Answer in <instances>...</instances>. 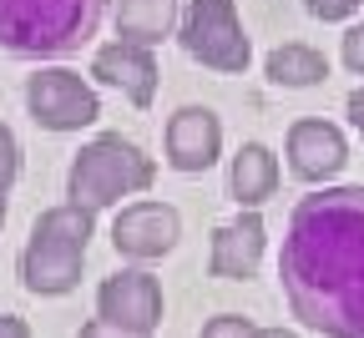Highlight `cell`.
<instances>
[{
    "label": "cell",
    "mask_w": 364,
    "mask_h": 338,
    "mask_svg": "<svg viewBox=\"0 0 364 338\" xmlns=\"http://www.w3.org/2000/svg\"><path fill=\"white\" fill-rule=\"evenodd\" d=\"M279 278L299 323L364 338V187H324L289 212Z\"/></svg>",
    "instance_id": "obj_1"
},
{
    "label": "cell",
    "mask_w": 364,
    "mask_h": 338,
    "mask_svg": "<svg viewBox=\"0 0 364 338\" xmlns=\"http://www.w3.org/2000/svg\"><path fill=\"white\" fill-rule=\"evenodd\" d=\"M107 0H0V51L21 61L71 56L97 36Z\"/></svg>",
    "instance_id": "obj_2"
},
{
    "label": "cell",
    "mask_w": 364,
    "mask_h": 338,
    "mask_svg": "<svg viewBox=\"0 0 364 338\" xmlns=\"http://www.w3.org/2000/svg\"><path fill=\"white\" fill-rule=\"evenodd\" d=\"M91 217L97 212L61 202V207H46L31 222V237L21 248V283L36 298L76 293L81 263H86V248H91Z\"/></svg>",
    "instance_id": "obj_3"
},
{
    "label": "cell",
    "mask_w": 364,
    "mask_h": 338,
    "mask_svg": "<svg viewBox=\"0 0 364 338\" xmlns=\"http://www.w3.org/2000/svg\"><path fill=\"white\" fill-rule=\"evenodd\" d=\"M152 177H157V162L136 147V141H127L122 131H102L71 157L66 197H71V207L102 212V207L132 197V192H147Z\"/></svg>",
    "instance_id": "obj_4"
},
{
    "label": "cell",
    "mask_w": 364,
    "mask_h": 338,
    "mask_svg": "<svg viewBox=\"0 0 364 338\" xmlns=\"http://www.w3.org/2000/svg\"><path fill=\"white\" fill-rule=\"evenodd\" d=\"M177 40L198 66L223 71V76H238L248 66V56H253L233 0H188V6H182V21H177Z\"/></svg>",
    "instance_id": "obj_5"
},
{
    "label": "cell",
    "mask_w": 364,
    "mask_h": 338,
    "mask_svg": "<svg viewBox=\"0 0 364 338\" xmlns=\"http://www.w3.org/2000/svg\"><path fill=\"white\" fill-rule=\"evenodd\" d=\"M26 111L46 131H81L102 116V96L81 71L41 66L36 76H26Z\"/></svg>",
    "instance_id": "obj_6"
},
{
    "label": "cell",
    "mask_w": 364,
    "mask_h": 338,
    "mask_svg": "<svg viewBox=\"0 0 364 338\" xmlns=\"http://www.w3.org/2000/svg\"><path fill=\"white\" fill-rule=\"evenodd\" d=\"M97 318L132 328V333H152L162 323V283L147 268H122L97 288Z\"/></svg>",
    "instance_id": "obj_7"
},
{
    "label": "cell",
    "mask_w": 364,
    "mask_h": 338,
    "mask_svg": "<svg viewBox=\"0 0 364 338\" xmlns=\"http://www.w3.org/2000/svg\"><path fill=\"white\" fill-rule=\"evenodd\" d=\"M177 237H182V217L167 202H132L112 222V248L132 263H152V258L172 253Z\"/></svg>",
    "instance_id": "obj_8"
},
{
    "label": "cell",
    "mask_w": 364,
    "mask_h": 338,
    "mask_svg": "<svg viewBox=\"0 0 364 338\" xmlns=\"http://www.w3.org/2000/svg\"><path fill=\"white\" fill-rule=\"evenodd\" d=\"M167 167L172 172H208L223 152V121L208 107H177L167 116Z\"/></svg>",
    "instance_id": "obj_9"
},
{
    "label": "cell",
    "mask_w": 364,
    "mask_h": 338,
    "mask_svg": "<svg viewBox=\"0 0 364 338\" xmlns=\"http://www.w3.org/2000/svg\"><path fill=\"white\" fill-rule=\"evenodd\" d=\"M349 162V141L334 121H294L289 126V172L299 182H329Z\"/></svg>",
    "instance_id": "obj_10"
},
{
    "label": "cell",
    "mask_w": 364,
    "mask_h": 338,
    "mask_svg": "<svg viewBox=\"0 0 364 338\" xmlns=\"http://www.w3.org/2000/svg\"><path fill=\"white\" fill-rule=\"evenodd\" d=\"M91 76H97L102 86H117L132 107H152V96H157V56L147 51V45H132V40H112L102 45L97 56H91Z\"/></svg>",
    "instance_id": "obj_11"
},
{
    "label": "cell",
    "mask_w": 364,
    "mask_h": 338,
    "mask_svg": "<svg viewBox=\"0 0 364 338\" xmlns=\"http://www.w3.org/2000/svg\"><path fill=\"white\" fill-rule=\"evenodd\" d=\"M263 243H268L263 217H258V212H238L233 222H223V227L213 232L208 273H213V278H228V283L253 278V273H258V263H263Z\"/></svg>",
    "instance_id": "obj_12"
},
{
    "label": "cell",
    "mask_w": 364,
    "mask_h": 338,
    "mask_svg": "<svg viewBox=\"0 0 364 338\" xmlns=\"http://www.w3.org/2000/svg\"><path fill=\"white\" fill-rule=\"evenodd\" d=\"M273 192H279V157H273L263 141H243L233 167H228V197L243 212H258Z\"/></svg>",
    "instance_id": "obj_13"
},
{
    "label": "cell",
    "mask_w": 364,
    "mask_h": 338,
    "mask_svg": "<svg viewBox=\"0 0 364 338\" xmlns=\"http://www.w3.org/2000/svg\"><path fill=\"white\" fill-rule=\"evenodd\" d=\"M177 21H182V6L177 0H117L112 11V26H117V40H132V45H152L177 36Z\"/></svg>",
    "instance_id": "obj_14"
},
{
    "label": "cell",
    "mask_w": 364,
    "mask_h": 338,
    "mask_svg": "<svg viewBox=\"0 0 364 338\" xmlns=\"http://www.w3.org/2000/svg\"><path fill=\"white\" fill-rule=\"evenodd\" d=\"M263 71H268L273 86L304 91V86H318L329 76V61H324V51H314V45H304V40H284L279 51H268Z\"/></svg>",
    "instance_id": "obj_15"
},
{
    "label": "cell",
    "mask_w": 364,
    "mask_h": 338,
    "mask_svg": "<svg viewBox=\"0 0 364 338\" xmlns=\"http://www.w3.org/2000/svg\"><path fill=\"white\" fill-rule=\"evenodd\" d=\"M21 177V141H16V131L0 121V197L11 192V182Z\"/></svg>",
    "instance_id": "obj_16"
},
{
    "label": "cell",
    "mask_w": 364,
    "mask_h": 338,
    "mask_svg": "<svg viewBox=\"0 0 364 338\" xmlns=\"http://www.w3.org/2000/svg\"><path fill=\"white\" fill-rule=\"evenodd\" d=\"M198 338H258V328H253V318H243V313H218V318L203 323Z\"/></svg>",
    "instance_id": "obj_17"
},
{
    "label": "cell",
    "mask_w": 364,
    "mask_h": 338,
    "mask_svg": "<svg viewBox=\"0 0 364 338\" xmlns=\"http://www.w3.org/2000/svg\"><path fill=\"white\" fill-rule=\"evenodd\" d=\"M359 6H364V0H304V11L314 21H349Z\"/></svg>",
    "instance_id": "obj_18"
},
{
    "label": "cell",
    "mask_w": 364,
    "mask_h": 338,
    "mask_svg": "<svg viewBox=\"0 0 364 338\" xmlns=\"http://www.w3.org/2000/svg\"><path fill=\"white\" fill-rule=\"evenodd\" d=\"M339 56H344V66H349L354 76H364V21H354V26L344 31V45H339Z\"/></svg>",
    "instance_id": "obj_19"
},
{
    "label": "cell",
    "mask_w": 364,
    "mask_h": 338,
    "mask_svg": "<svg viewBox=\"0 0 364 338\" xmlns=\"http://www.w3.org/2000/svg\"><path fill=\"white\" fill-rule=\"evenodd\" d=\"M76 338H152V333H132V328H117V323H107V318H91Z\"/></svg>",
    "instance_id": "obj_20"
},
{
    "label": "cell",
    "mask_w": 364,
    "mask_h": 338,
    "mask_svg": "<svg viewBox=\"0 0 364 338\" xmlns=\"http://www.w3.org/2000/svg\"><path fill=\"white\" fill-rule=\"evenodd\" d=\"M344 111H349V121H354V131L364 136V86H359V91H349V102H344Z\"/></svg>",
    "instance_id": "obj_21"
},
{
    "label": "cell",
    "mask_w": 364,
    "mask_h": 338,
    "mask_svg": "<svg viewBox=\"0 0 364 338\" xmlns=\"http://www.w3.org/2000/svg\"><path fill=\"white\" fill-rule=\"evenodd\" d=\"M0 338H31L26 318H16V313H0Z\"/></svg>",
    "instance_id": "obj_22"
},
{
    "label": "cell",
    "mask_w": 364,
    "mask_h": 338,
    "mask_svg": "<svg viewBox=\"0 0 364 338\" xmlns=\"http://www.w3.org/2000/svg\"><path fill=\"white\" fill-rule=\"evenodd\" d=\"M258 338H299V333H289V328H258Z\"/></svg>",
    "instance_id": "obj_23"
},
{
    "label": "cell",
    "mask_w": 364,
    "mask_h": 338,
    "mask_svg": "<svg viewBox=\"0 0 364 338\" xmlns=\"http://www.w3.org/2000/svg\"><path fill=\"white\" fill-rule=\"evenodd\" d=\"M0 222H6V197H0Z\"/></svg>",
    "instance_id": "obj_24"
}]
</instances>
